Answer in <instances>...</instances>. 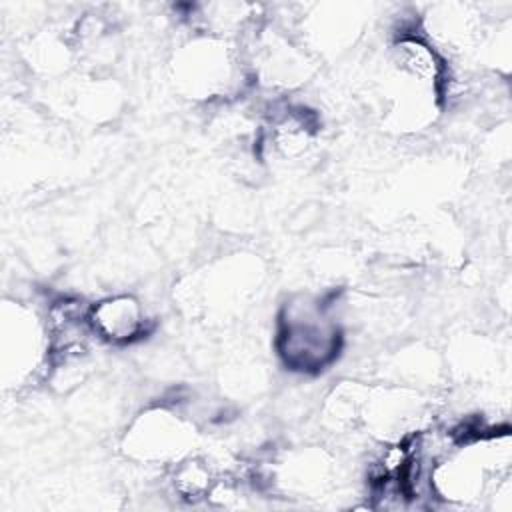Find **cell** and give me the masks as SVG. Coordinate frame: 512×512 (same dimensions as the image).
Here are the masks:
<instances>
[{"mask_svg": "<svg viewBox=\"0 0 512 512\" xmlns=\"http://www.w3.org/2000/svg\"><path fill=\"white\" fill-rule=\"evenodd\" d=\"M12 310L14 318H8L4 312L2 320V364L6 374L12 370L16 376H26L38 364L36 354L42 352L40 340H48V336L46 328L40 330L34 316L26 308L16 304Z\"/></svg>", "mask_w": 512, "mask_h": 512, "instance_id": "obj_6", "label": "cell"}, {"mask_svg": "<svg viewBox=\"0 0 512 512\" xmlns=\"http://www.w3.org/2000/svg\"><path fill=\"white\" fill-rule=\"evenodd\" d=\"M218 482L212 466L198 456H186L176 462L172 484L174 492L188 500H200L210 496L214 484Z\"/></svg>", "mask_w": 512, "mask_h": 512, "instance_id": "obj_7", "label": "cell"}, {"mask_svg": "<svg viewBox=\"0 0 512 512\" xmlns=\"http://www.w3.org/2000/svg\"><path fill=\"white\" fill-rule=\"evenodd\" d=\"M90 326L100 340L130 344L148 330V316L142 302L132 294H114L90 304Z\"/></svg>", "mask_w": 512, "mask_h": 512, "instance_id": "obj_4", "label": "cell"}, {"mask_svg": "<svg viewBox=\"0 0 512 512\" xmlns=\"http://www.w3.org/2000/svg\"><path fill=\"white\" fill-rule=\"evenodd\" d=\"M342 344V332L328 306L308 298H290L280 312L276 350L286 368L302 374L328 366Z\"/></svg>", "mask_w": 512, "mask_h": 512, "instance_id": "obj_1", "label": "cell"}, {"mask_svg": "<svg viewBox=\"0 0 512 512\" xmlns=\"http://www.w3.org/2000/svg\"><path fill=\"white\" fill-rule=\"evenodd\" d=\"M390 60L398 76L426 88L440 90L448 76L442 52H438L428 38L414 32H404L394 40Z\"/></svg>", "mask_w": 512, "mask_h": 512, "instance_id": "obj_5", "label": "cell"}, {"mask_svg": "<svg viewBox=\"0 0 512 512\" xmlns=\"http://www.w3.org/2000/svg\"><path fill=\"white\" fill-rule=\"evenodd\" d=\"M240 74V56L222 36L190 40L174 58V78L194 98L224 94Z\"/></svg>", "mask_w": 512, "mask_h": 512, "instance_id": "obj_2", "label": "cell"}, {"mask_svg": "<svg viewBox=\"0 0 512 512\" xmlns=\"http://www.w3.org/2000/svg\"><path fill=\"white\" fill-rule=\"evenodd\" d=\"M192 424L172 408H150L134 418L124 436V450L142 462H178L192 444Z\"/></svg>", "mask_w": 512, "mask_h": 512, "instance_id": "obj_3", "label": "cell"}]
</instances>
